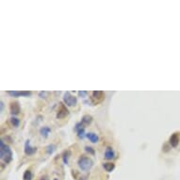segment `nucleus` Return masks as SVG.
I'll list each match as a JSON object with an SVG mask.
<instances>
[{
  "mask_svg": "<svg viewBox=\"0 0 180 180\" xmlns=\"http://www.w3.org/2000/svg\"><path fill=\"white\" fill-rule=\"evenodd\" d=\"M0 158L6 164L10 163L12 159V152L9 145L5 144L3 141L0 142Z\"/></svg>",
  "mask_w": 180,
  "mask_h": 180,
  "instance_id": "nucleus-1",
  "label": "nucleus"
},
{
  "mask_svg": "<svg viewBox=\"0 0 180 180\" xmlns=\"http://www.w3.org/2000/svg\"><path fill=\"white\" fill-rule=\"evenodd\" d=\"M77 164H78V167L82 170V171H90L93 165V162L92 160L88 158V157H81L78 161H77Z\"/></svg>",
  "mask_w": 180,
  "mask_h": 180,
  "instance_id": "nucleus-2",
  "label": "nucleus"
},
{
  "mask_svg": "<svg viewBox=\"0 0 180 180\" xmlns=\"http://www.w3.org/2000/svg\"><path fill=\"white\" fill-rule=\"evenodd\" d=\"M63 102L68 107H73V106L76 105L77 99L76 96H74L70 93V92H66L63 95Z\"/></svg>",
  "mask_w": 180,
  "mask_h": 180,
  "instance_id": "nucleus-3",
  "label": "nucleus"
},
{
  "mask_svg": "<svg viewBox=\"0 0 180 180\" xmlns=\"http://www.w3.org/2000/svg\"><path fill=\"white\" fill-rule=\"evenodd\" d=\"M7 93L12 96V97H20V96L29 97V96L31 95V92L29 91H8Z\"/></svg>",
  "mask_w": 180,
  "mask_h": 180,
  "instance_id": "nucleus-4",
  "label": "nucleus"
},
{
  "mask_svg": "<svg viewBox=\"0 0 180 180\" xmlns=\"http://www.w3.org/2000/svg\"><path fill=\"white\" fill-rule=\"evenodd\" d=\"M25 154L26 156H32L34 155L36 152H37V148L36 147H32L30 145V143H29V140L25 141Z\"/></svg>",
  "mask_w": 180,
  "mask_h": 180,
  "instance_id": "nucleus-5",
  "label": "nucleus"
},
{
  "mask_svg": "<svg viewBox=\"0 0 180 180\" xmlns=\"http://www.w3.org/2000/svg\"><path fill=\"white\" fill-rule=\"evenodd\" d=\"M76 131H77V136L80 138V139H83L86 134H85V127H83V124L81 123H77L76 124V128H75Z\"/></svg>",
  "mask_w": 180,
  "mask_h": 180,
  "instance_id": "nucleus-6",
  "label": "nucleus"
},
{
  "mask_svg": "<svg viewBox=\"0 0 180 180\" xmlns=\"http://www.w3.org/2000/svg\"><path fill=\"white\" fill-rule=\"evenodd\" d=\"M10 112L13 115H17V114L20 113L21 108H20V105H19L18 102H12L10 105Z\"/></svg>",
  "mask_w": 180,
  "mask_h": 180,
  "instance_id": "nucleus-7",
  "label": "nucleus"
},
{
  "mask_svg": "<svg viewBox=\"0 0 180 180\" xmlns=\"http://www.w3.org/2000/svg\"><path fill=\"white\" fill-rule=\"evenodd\" d=\"M68 114H69V112H68V109L66 108V107L64 105H61V107L58 110V113H57V118L61 119V118L66 117Z\"/></svg>",
  "mask_w": 180,
  "mask_h": 180,
  "instance_id": "nucleus-8",
  "label": "nucleus"
},
{
  "mask_svg": "<svg viewBox=\"0 0 180 180\" xmlns=\"http://www.w3.org/2000/svg\"><path fill=\"white\" fill-rule=\"evenodd\" d=\"M170 144L172 145V147H176L179 143V135L178 133H174L171 137H170Z\"/></svg>",
  "mask_w": 180,
  "mask_h": 180,
  "instance_id": "nucleus-9",
  "label": "nucleus"
},
{
  "mask_svg": "<svg viewBox=\"0 0 180 180\" xmlns=\"http://www.w3.org/2000/svg\"><path fill=\"white\" fill-rule=\"evenodd\" d=\"M114 157H115V152L113 151V149L112 147H108L105 151V158L109 160L114 158Z\"/></svg>",
  "mask_w": 180,
  "mask_h": 180,
  "instance_id": "nucleus-10",
  "label": "nucleus"
},
{
  "mask_svg": "<svg viewBox=\"0 0 180 180\" xmlns=\"http://www.w3.org/2000/svg\"><path fill=\"white\" fill-rule=\"evenodd\" d=\"M104 98V92L101 91H94L92 92V99H95L96 102H100Z\"/></svg>",
  "mask_w": 180,
  "mask_h": 180,
  "instance_id": "nucleus-11",
  "label": "nucleus"
},
{
  "mask_svg": "<svg viewBox=\"0 0 180 180\" xmlns=\"http://www.w3.org/2000/svg\"><path fill=\"white\" fill-rule=\"evenodd\" d=\"M86 137L90 140V142H92V143H98V141H99L98 136L96 135L95 133H93V132H89V133H87V134H86Z\"/></svg>",
  "mask_w": 180,
  "mask_h": 180,
  "instance_id": "nucleus-12",
  "label": "nucleus"
},
{
  "mask_svg": "<svg viewBox=\"0 0 180 180\" xmlns=\"http://www.w3.org/2000/svg\"><path fill=\"white\" fill-rule=\"evenodd\" d=\"M50 132H51V128L49 127H44L40 129V133L44 138H47L49 136Z\"/></svg>",
  "mask_w": 180,
  "mask_h": 180,
  "instance_id": "nucleus-13",
  "label": "nucleus"
},
{
  "mask_svg": "<svg viewBox=\"0 0 180 180\" xmlns=\"http://www.w3.org/2000/svg\"><path fill=\"white\" fill-rule=\"evenodd\" d=\"M92 122V117L91 115H84L81 119V123L85 124V126H88Z\"/></svg>",
  "mask_w": 180,
  "mask_h": 180,
  "instance_id": "nucleus-14",
  "label": "nucleus"
},
{
  "mask_svg": "<svg viewBox=\"0 0 180 180\" xmlns=\"http://www.w3.org/2000/svg\"><path fill=\"white\" fill-rule=\"evenodd\" d=\"M103 167H104V169L107 171V172H108V173H110V172H112L114 169H115V165L113 164V163H104L103 164Z\"/></svg>",
  "mask_w": 180,
  "mask_h": 180,
  "instance_id": "nucleus-15",
  "label": "nucleus"
},
{
  "mask_svg": "<svg viewBox=\"0 0 180 180\" xmlns=\"http://www.w3.org/2000/svg\"><path fill=\"white\" fill-rule=\"evenodd\" d=\"M32 177H33V174H32V172L30 170H26L24 173V175H23L24 180H32Z\"/></svg>",
  "mask_w": 180,
  "mask_h": 180,
  "instance_id": "nucleus-16",
  "label": "nucleus"
},
{
  "mask_svg": "<svg viewBox=\"0 0 180 180\" xmlns=\"http://www.w3.org/2000/svg\"><path fill=\"white\" fill-rule=\"evenodd\" d=\"M10 123L14 127H19V124H20V120L18 118L12 117V118H10Z\"/></svg>",
  "mask_w": 180,
  "mask_h": 180,
  "instance_id": "nucleus-17",
  "label": "nucleus"
},
{
  "mask_svg": "<svg viewBox=\"0 0 180 180\" xmlns=\"http://www.w3.org/2000/svg\"><path fill=\"white\" fill-rule=\"evenodd\" d=\"M69 157H70V152L69 151H65L63 153V157H62V159H63V162L64 164H68V161H69Z\"/></svg>",
  "mask_w": 180,
  "mask_h": 180,
  "instance_id": "nucleus-18",
  "label": "nucleus"
},
{
  "mask_svg": "<svg viewBox=\"0 0 180 180\" xmlns=\"http://www.w3.org/2000/svg\"><path fill=\"white\" fill-rule=\"evenodd\" d=\"M45 149H46V152H47V154H48V155H52V154L54 153V151H55V145L50 144V145H48Z\"/></svg>",
  "mask_w": 180,
  "mask_h": 180,
  "instance_id": "nucleus-19",
  "label": "nucleus"
},
{
  "mask_svg": "<svg viewBox=\"0 0 180 180\" xmlns=\"http://www.w3.org/2000/svg\"><path fill=\"white\" fill-rule=\"evenodd\" d=\"M78 94H79V96L80 97H86L87 96V92H85V91H80V92H78Z\"/></svg>",
  "mask_w": 180,
  "mask_h": 180,
  "instance_id": "nucleus-20",
  "label": "nucleus"
},
{
  "mask_svg": "<svg viewBox=\"0 0 180 180\" xmlns=\"http://www.w3.org/2000/svg\"><path fill=\"white\" fill-rule=\"evenodd\" d=\"M85 149H86V151H87V152H89V153H91V154H92V155L94 154V150H93L92 147L86 146V147H85Z\"/></svg>",
  "mask_w": 180,
  "mask_h": 180,
  "instance_id": "nucleus-21",
  "label": "nucleus"
},
{
  "mask_svg": "<svg viewBox=\"0 0 180 180\" xmlns=\"http://www.w3.org/2000/svg\"><path fill=\"white\" fill-rule=\"evenodd\" d=\"M46 94H48V92H41L40 93H39V96H40V97H41V98H45L46 97Z\"/></svg>",
  "mask_w": 180,
  "mask_h": 180,
  "instance_id": "nucleus-22",
  "label": "nucleus"
},
{
  "mask_svg": "<svg viewBox=\"0 0 180 180\" xmlns=\"http://www.w3.org/2000/svg\"><path fill=\"white\" fill-rule=\"evenodd\" d=\"M78 180H88L86 176H81L80 178H78Z\"/></svg>",
  "mask_w": 180,
  "mask_h": 180,
  "instance_id": "nucleus-23",
  "label": "nucleus"
},
{
  "mask_svg": "<svg viewBox=\"0 0 180 180\" xmlns=\"http://www.w3.org/2000/svg\"><path fill=\"white\" fill-rule=\"evenodd\" d=\"M0 105H1V112H3V108H4V103H3V101L0 102Z\"/></svg>",
  "mask_w": 180,
  "mask_h": 180,
  "instance_id": "nucleus-24",
  "label": "nucleus"
},
{
  "mask_svg": "<svg viewBox=\"0 0 180 180\" xmlns=\"http://www.w3.org/2000/svg\"><path fill=\"white\" fill-rule=\"evenodd\" d=\"M41 180H47V179H46V178H45V177H43V178H41Z\"/></svg>",
  "mask_w": 180,
  "mask_h": 180,
  "instance_id": "nucleus-25",
  "label": "nucleus"
},
{
  "mask_svg": "<svg viewBox=\"0 0 180 180\" xmlns=\"http://www.w3.org/2000/svg\"><path fill=\"white\" fill-rule=\"evenodd\" d=\"M54 180H58V179H54Z\"/></svg>",
  "mask_w": 180,
  "mask_h": 180,
  "instance_id": "nucleus-26",
  "label": "nucleus"
}]
</instances>
